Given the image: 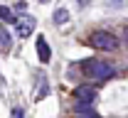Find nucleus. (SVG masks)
Instances as JSON below:
<instances>
[{"label":"nucleus","instance_id":"f257e3e1","mask_svg":"<svg viewBox=\"0 0 128 118\" xmlns=\"http://www.w3.org/2000/svg\"><path fill=\"white\" fill-rule=\"evenodd\" d=\"M81 67H84V71H86L89 76H94V79H101V81L111 79L113 74H116V71H113V67H108L106 62H98V59H86Z\"/></svg>","mask_w":128,"mask_h":118},{"label":"nucleus","instance_id":"f03ea898","mask_svg":"<svg viewBox=\"0 0 128 118\" xmlns=\"http://www.w3.org/2000/svg\"><path fill=\"white\" fill-rule=\"evenodd\" d=\"M89 44L96 47V49H104V52H113L116 47H118V39H116L111 32L98 30V32H94L91 37H89Z\"/></svg>","mask_w":128,"mask_h":118},{"label":"nucleus","instance_id":"7ed1b4c3","mask_svg":"<svg viewBox=\"0 0 128 118\" xmlns=\"http://www.w3.org/2000/svg\"><path fill=\"white\" fill-rule=\"evenodd\" d=\"M96 96H98V94H96L94 86L81 84V86H76V89H74V99H76L74 103H81V106H94Z\"/></svg>","mask_w":128,"mask_h":118},{"label":"nucleus","instance_id":"20e7f679","mask_svg":"<svg viewBox=\"0 0 128 118\" xmlns=\"http://www.w3.org/2000/svg\"><path fill=\"white\" fill-rule=\"evenodd\" d=\"M32 30H34V20L32 17H20L17 20V34L20 37H30Z\"/></svg>","mask_w":128,"mask_h":118},{"label":"nucleus","instance_id":"39448f33","mask_svg":"<svg viewBox=\"0 0 128 118\" xmlns=\"http://www.w3.org/2000/svg\"><path fill=\"white\" fill-rule=\"evenodd\" d=\"M37 54H40V62L47 64L52 59V52H49V44L44 42V37H37Z\"/></svg>","mask_w":128,"mask_h":118},{"label":"nucleus","instance_id":"423d86ee","mask_svg":"<svg viewBox=\"0 0 128 118\" xmlns=\"http://www.w3.org/2000/svg\"><path fill=\"white\" fill-rule=\"evenodd\" d=\"M74 116H76V118H98V113L94 111V106H81V103H74Z\"/></svg>","mask_w":128,"mask_h":118},{"label":"nucleus","instance_id":"0eeeda50","mask_svg":"<svg viewBox=\"0 0 128 118\" xmlns=\"http://www.w3.org/2000/svg\"><path fill=\"white\" fill-rule=\"evenodd\" d=\"M0 20H5L8 25H17V17L12 15V10L5 7V5H0Z\"/></svg>","mask_w":128,"mask_h":118},{"label":"nucleus","instance_id":"6e6552de","mask_svg":"<svg viewBox=\"0 0 128 118\" xmlns=\"http://www.w3.org/2000/svg\"><path fill=\"white\" fill-rule=\"evenodd\" d=\"M66 20H69V10H64V7H59V10L54 12V22H57V25H64Z\"/></svg>","mask_w":128,"mask_h":118},{"label":"nucleus","instance_id":"1a4fd4ad","mask_svg":"<svg viewBox=\"0 0 128 118\" xmlns=\"http://www.w3.org/2000/svg\"><path fill=\"white\" fill-rule=\"evenodd\" d=\"M0 44H2V47H10V34L5 32L2 27H0Z\"/></svg>","mask_w":128,"mask_h":118},{"label":"nucleus","instance_id":"9d476101","mask_svg":"<svg viewBox=\"0 0 128 118\" xmlns=\"http://www.w3.org/2000/svg\"><path fill=\"white\" fill-rule=\"evenodd\" d=\"M10 118H22V108H15V111H12V116Z\"/></svg>","mask_w":128,"mask_h":118},{"label":"nucleus","instance_id":"9b49d317","mask_svg":"<svg viewBox=\"0 0 128 118\" xmlns=\"http://www.w3.org/2000/svg\"><path fill=\"white\" fill-rule=\"evenodd\" d=\"M40 2H49V0H40Z\"/></svg>","mask_w":128,"mask_h":118},{"label":"nucleus","instance_id":"f8f14e48","mask_svg":"<svg viewBox=\"0 0 128 118\" xmlns=\"http://www.w3.org/2000/svg\"><path fill=\"white\" fill-rule=\"evenodd\" d=\"M126 37H128V27H126Z\"/></svg>","mask_w":128,"mask_h":118}]
</instances>
